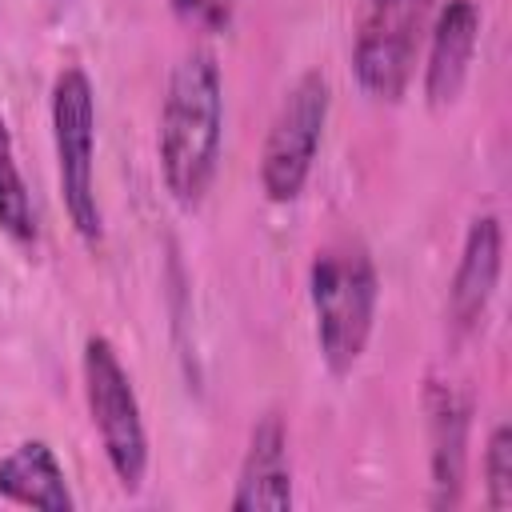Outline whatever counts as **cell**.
I'll return each instance as SVG.
<instances>
[{
	"label": "cell",
	"mask_w": 512,
	"mask_h": 512,
	"mask_svg": "<svg viewBox=\"0 0 512 512\" xmlns=\"http://www.w3.org/2000/svg\"><path fill=\"white\" fill-rule=\"evenodd\" d=\"M224 140V80L208 48H192L168 76L160 104V176L180 208H196L220 168Z\"/></svg>",
	"instance_id": "6da1fadb"
},
{
	"label": "cell",
	"mask_w": 512,
	"mask_h": 512,
	"mask_svg": "<svg viewBox=\"0 0 512 512\" xmlns=\"http://www.w3.org/2000/svg\"><path fill=\"white\" fill-rule=\"evenodd\" d=\"M308 300L316 316V348L332 376H348L376 324L380 276L360 240H336L316 252L308 268Z\"/></svg>",
	"instance_id": "7a4b0ae2"
},
{
	"label": "cell",
	"mask_w": 512,
	"mask_h": 512,
	"mask_svg": "<svg viewBox=\"0 0 512 512\" xmlns=\"http://www.w3.org/2000/svg\"><path fill=\"white\" fill-rule=\"evenodd\" d=\"M52 144L64 212L76 236L96 248L104 216L96 200V92L80 64H64L52 84Z\"/></svg>",
	"instance_id": "3957f363"
},
{
	"label": "cell",
	"mask_w": 512,
	"mask_h": 512,
	"mask_svg": "<svg viewBox=\"0 0 512 512\" xmlns=\"http://www.w3.org/2000/svg\"><path fill=\"white\" fill-rule=\"evenodd\" d=\"M80 372H84L88 416L108 456V468L124 492H140L148 476V428H144L140 400H136L128 368L120 364L116 344L108 336H88Z\"/></svg>",
	"instance_id": "277c9868"
},
{
	"label": "cell",
	"mask_w": 512,
	"mask_h": 512,
	"mask_svg": "<svg viewBox=\"0 0 512 512\" xmlns=\"http://www.w3.org/2000/svg\"><path fill=\"white\" fill-rule=\"evenodd\" d=\"M328 104H332V88L316 68L304 72L284 92L260 152V188L272 204H292L304 192L328 124Z\"/></svg>",
	"instance_id": "5b68a950"
},
{
	"label": "cell",
	"mask_w": 512,
	"mask_h": 512,
	"mask_svg": "<svg viewBox=\"0 0 512 512\" xmlns=\"http://www.w3.org/2000/svg\"><path fill=\"white\" fill-rule=\"evenodd\" d=\"M432 0H360L352 36V72L364 96L396 104L408 92L416 48Z\"/></svg>",
	"instance_id": "8992f818"
},
{
	"label": "cell",
	"mask_w": 512,
	"mask_h": 512,
	"mask_svg": "<svg viewBox=\"0 0 512 512\" xmlns=\"http://www.w3.org/2000/svg\"><path fill=\"white\" fill-rule=\"evenodd\" d=\"M428 412V468H432V508H456L464 496L468 468V400L448 380H428L424 388Z\"/></svg>",
	"instance_id": "52a82bcc"
},
{
	"label": "cell",
	"mask_w": 512,
	"mask_h": 512,
	"mask_svg": "<svg viewBox=\"0 0 512 512\" xmlns=\"http://www.w3.org/2000/svg\"><path fill=\"white\" fill-rule=\"evenodd\" d=\"M236 512H284L292 508V464H288V432L276 412L260 416L252 424L236 492H232Z\"/></svg>",
	"instance_id": "ba28073f"
},
{
	"label": "cell",
	"mask_w": 512,
	"mask_h": 512,
	"mask_svg": "<svg viewBox=\"0 0 512 512\" xmlns=\"http://www.w3.org/2000/svg\"><path fill=\"white\" fill-rule=\"evenodd\" d=\"M500 256H504L500 220L492 212H484L468 224L460 264H456L452 284H448V324L456 332L476 328V320L484 316V308L496 292V280H500Z\"/></svg>",
	"instance_id": "9c48e42d"
},
{
	"label": "cell",
	"mask_w": 512,
	"mask_h": 512,
	"mask_svg": "<svg viewBox=\"0 0 512 512\" xmlns=\"http://www.w3.org/2000/svg\"><path fill=\"white\" fill-rule=\"evenodd\" d=\"M476 36H480V12L472 0H448L436 12L432 40H428V64H424V96L432 108H448L464 92Z\"/></svg>",
	"instance_id": "30bf717a"
},
{
	"label": "cell",
	"mask_w": 512,
	"mask_h": 512,
	"mask_svg": "<svg viewBox=\"0 0 512 512\" xmlns=\"http://www.w3.org/2000/svg\"><path fill=\"white\" fill-rule=\"evenodd\" d=\"M0 496L24 508H44V512L76 508L68 492V476L48 440H24L8 456H0Z\"/></svg>",
	"instance_id": "8fae6325"
},
{
	"label": "cell",
	"mask_w": 512,
	"mask_h": 512,
	"mask_svg": "<svg viewBox=\"0 0 512 512\" xmlns=\"http://www.w3.org/2000/svg\"><path fill=\"white\" fill-rule=\"evenodd\" d=\"M0 232L12 236L16 244L36 240V208L28 196V184L20 176L16 152H12V132L0 116Z\"/></svg>",
	"instance_id": "7c38bea8"
},
{
	"label": "cell",
	"mask_w": 512,
	"mask_h": 512,
	"mask_svg": "<svg viewBox=\"0 0 512 512\" xmlns=\"http://www.w3.org/2000/svg\"><path fill=\"white\" fill-rule=\"evenodd\" d=\"M484 492H488V508L504 512L512 508V428L496 424L484 448Z\"/></svg>",
	"instance_id": "4fadbf2b"
},
{
	"label": "cell",
	"mask_w": 512,
	"mask_h": 512,
	"mask_svg": "<svg viewBox=\"0 0 512 512\" xmlns=\"http://www.w3.org/2000/svg\"><path fill=\"white\" fill-rule=\"evenodd\" d=\"M236 4L240 0H172V12L200 32H220V28H228Z\"/></svg>",
	"instance_id": "5bb4252c"
}]
</instances>
